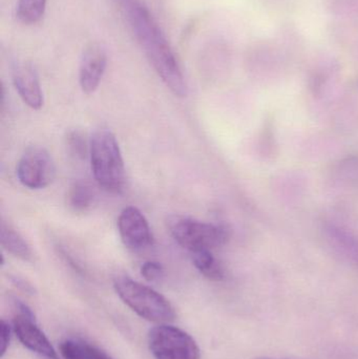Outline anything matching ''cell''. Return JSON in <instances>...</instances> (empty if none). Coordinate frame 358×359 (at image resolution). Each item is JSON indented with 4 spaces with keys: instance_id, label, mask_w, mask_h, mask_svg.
Instances as JSON below:
<instances>
[{
    "instance_id": "1",
    "label": "cell",
    "mask_w": 358,
    "mask_h": 359,
    "mask_svg": "<svg viewBox=\"0 0 358 359\" xmlns=\"http://www.w3.org/2000/svg\"><path fill=\"white\" fill-rule=\"evenodd\" d=\"M141 50L177 97H186L187 84L176 55L147 6L141 0H115Z\"/></svg>"
},
{
    "instance_id": "2",
    "label": "cell",
    "mask_w": 358,
    "mask_h": 359,
    "mask_svg": "<svg viewBox=\"0 0 358 359\" xmlns=\"http://www.w3.org/2000/svg\"><path fill=\"white\" fill-rule=\"evenodd\" d=\"M90 166L100 187L120 194L125 184V166L117 139L107 130H99L90 141Z\"/></svg>"
},
{
    "instance_id": "3",
    "label": "cell",
    "mask_w": 358,
    "mask_h": 359,
    "mask_svg": "<svg viewBox=\"0 0 358 359\" xmlns=\"http://www.w3.org/2000/svg\"><path fill=\"white\" fill-rule=\"evenodd\" d=\"M113 288L122 302L137 316L155 324H170L176 318V310L158 291L128 276H118Z\"/></svg>"
},
{
    "instance_id": "4",
    "label": "cell",
    "mask_w": 358,
    "mask_h": 359,
    "mask_svg": "<svg viewBox=\"0 0 358 359\" xmlns=\"http://www.w3.org/2000/svg\"><path fill=\"white\" fill-rule=\"evenodd\" d=\"M167 225L174 241L191 252L218 248L226 244L230 236L226 226L182 215H172L168 219Z\"/></svg>"
},
{
    "instance_id": "5",
    "label": "cell",
    "mask_w": 358,
    "mask_h": 359,
    "mask_svg": "<svg viewBox=\"0 0 358 359\" xmlns=\"http://www.w3.org/2000/svg\"><path fill=\"white\" fill-rule=\"evenodd\" d=\"M149 348L156 359H201L197 341L170 324L158 325L149 331Z\"/></svg>"
},
{
    "instance_id": "6",
    "label": "cell",
    "mask_w": 358,
    "mask_h": 359,
    "mask_svg": "<svg viewBox=\"0 0 358 359\" xmlns=\"http://www.w3.org/2000/svg\"><path fill=\"white\" fill-rule=\"evenodd\" d=\"M13 310V331L18 341L27 350L48 359H59L56 350L53 347L46 333L38 326L35 314L27 304L16 297L11 299Z\"/></svg>"
},
{
    "instance_id": "7",
    "label": "cell",
    "mask_w": 358,
    "mask_h": 359,
    "mask_svg": "<svg viewBox=\"0 0 358 359\" xmlns=\"http://www.w3.org/2000/svg\"><path fill=\"white\" fill-rule=\"evenodd\" d=\"M56 176V168L48 151L43 147L27 149L17 165L19 182L29 189L48 187Z\"/></svg>"
},
{
    "instance_id": "8",
    "label": "cell",
    "mask_w": 358,
    "mask_h": 359,
    "mask_svg": "<svg viewBox=\"0 0 358 359\" xmlns=\"http://www.w3.org/2000/svg\"><path fill=\"white\" fill-rule=\"evenodd\" d=\"M289 52L283 40H261L252 44L246 55L250 69L261 73L275 74L282 71L287 62Z\"/></svg>"
},
{
    "instance_id": "9",
    "label": "cell",
    "mask_w": 358,
    "mask_h": 359,
    "mask_svg": "<svg viewBox=\"0 0 358 359\" xmlns=\"http://www.w3.org/2000/svg\"><path fill=\"white\" fill-rule=\"evenodd\" d=\"M118 229L122 243L130 250H142L153 242L149 222L136 207L128 206L121 211L118 219Z\"/></svg>"
},
{
    "instance_id": "10",
    "label": "cell",
    "mask_w": 358,
    "mask_h": 359,
    "mask_svg": "<svg viewBox=\"0 0 358 359\" xmlns=\"http://www.w3.org/2000/svg\"><path fill=\"white\" fill-rule=\"evenodd\" d=\"M107 65L106 50L99 42L88 44L80 60L79 84L86 95L94 94L100 86Z\"/></svg>"
},
{
    "instance_id": "11",
    "label": "cell",
    "mask_w": 358,
    "mask_h": 359,
    "mask_svg": "<svg viewBox=\"0 0 358 359\" xmlns=\"http://www.w3.org/2000/svg\"><path fill=\"white\" fill-rule=\"evenodd\" d=\"M13 83L23 102L32 109H41L43 93L37 69L29 61L16 62L13 67Z\"/></svg>"
},
{
    "instance_id": "12",
    "label": "cell",
    "mask_w": 358,
    "mask_h": 359,
    "mask_svg": "<svg viewBox=\"0 0 358 359\" xmlns=\"http://www.w3.org/2000/svg\"><path fill=\"white\" fill-rule=\"evenodd\" d=\"M0 243L1 246L14 257L25 262H31L33 259V252L27 241L14 228L4 223H1L0 226Z\"/></svg>"
},
{
    "instance_id": "13",
    "label": "cell",
    "mask_w": 358,
    "mask_h": 359,
    "mask_svg": "<svg viewBox=\"0 0 358 359\" xmlns=\"http://www.w3.org/2000/svg\"><path fill=\"white\" fill-rule=\"evenodd\" d=\"M59 350L64 359H111L98 348L79 339H65Z\"/></svg>"
},
{
    "instance_id": "14",
    "label": "cell",
    "mask_w": 358,
    "mask_h": 359,
    "mask_svg": "<svg viewBox=\"0 0 358 359\" xmlns=\"http://www.w3.org/2000/svg\"><path fill=\"white\" fill-rule=\"evenodd\" d=\"M193 265L200 273L214 282L224 280L225 270L222 264L212 255V250H200L191 252Z\"/></svg>"
},
{
    "instance_id": "15",
    "label": "cell",
    "mask_w": 358,
    "mask_h": 359,
    "mask_svg": "<svg viewBox=\"0 0 358 359\" xmlns=\"http://www.w3.org/2000/svg\"><path fill=\"white\" fill-rule=\"evenodd\" d=\"M95 191L88 182H75L67 192V205L75 212H85L92 207Z\"/></svg>"
},
{
    "instance_id": "16",
    "label": "cell",
    "mask_w": 358,
    "mask_h": 359,
    "mask_svg": "<svg viewBox=\"0 0 358 359\" xmlns=\"http://www.w3.org/2000/svg\"><path fill=\"white\" fill-rule=\"evenodd\" d=\"M46 8V0H18L16 16L23 25H35L41 20Z\"/></svg>"
},
{
    "instance_id": "17",
    "label": "cell",
    "mask_w": 358,
    "mask_h": 359,
    "mask_svg": "<svg viewBox=\"0 0 358 359\" xmlns=\"http://www.w3.org/2000/svg\"><path fill=\"white\" fill-rule=\"evenodd\" d=\"M330 238L336 243V246L345 253L347 257L358 268V240L348 232L336 226L328 227Z\"/></svg>"
},
{
    "instance_id": "18",
    "label": "cell",
    "mask_w": 358,
    "mask_h": 359,
    "mask_svg": "<svg viewBox=\"0 0 358 359\" xmlns=\"http://www.w3.org/2000/svg\"><path fill=\"white\" fill-rule=\"evenodd\" d=\"M90 144L85 139V135L79 130H71L67 136V149L69 156L77 160L85 159L90 155Z\"/></svg>"
},
{
    "instance_id": "19",
    "label": "cell",
    "mask_w": 358,
    "mask_h": 359,
    "mask_svg": "<svg viewBox=\"0 0 358 359\" xmlns=\"http://www.w3.org/2000/svg\"><path fill=\"white\" fill-rule=\"evenodd\" d=\"M325 2L336 16L358 20V0H325Z\"/></svg>"
},
{
    "instance_id": "20",
    "label": "cell",
    "mask_w": 358,
    "mask_h": 359,
    "mask_svg": "<svg viewBox=\"0 0 358 359\" xmlns=\"http://www.w3.org/2000/svg\"><path fill=\"white\" fill-rule=\"evenodd\" d=\"M140 272L147 282H158L163 278L164 268L159 262L147 261L141 266Z\"/></svg>"
},
{
    "instance_id": "21",
    "label": "cell",
    "mask_w": 358,
    "mask_h": 359,
    "mask_svg": "<svg viewBox=\"0 0 358 359\" xmlns=\"http://www.w3.org/2000/svg\"><path fill=\"white\" fill-rule=\"evenodd\" d=\"M13 327L10 326L6 320H1L0 323V335H1V348H0V358H4V354L10 347L11 337H12Z\"/></svg>"
},
{
    "instance_id": "22",
    "label": "cell",
    "mask_w": 358,
    "mask_h": 359,
    "mask_svg": "<svg viewBox=\"0 0 358 359\" xmlns=\"http://www.w3.org/2000/svg\"><path fill=\"white\" fill-rule=\"evenodd\" d=\"M11 282H12L17 288L25 291V292L31 293V294L35 292V289L33 288V286H32L29 283H27V280L19 278V276H11Z\"/></svg>"
},
{
    "instance_id": "23",
    "label": "cell",
    "mask_w": 358,
    "mask_h": 359,
    "mask_svg": "<svg viewBox=\"0 0 358 359\" xmlns=\"http://www.w3.org/2000/svg\"><path fill=\"white\" fill-rule=\"evenodd\" d=\"M254 359H277V358H258Z\"/></svg>"
}]
</instances>
